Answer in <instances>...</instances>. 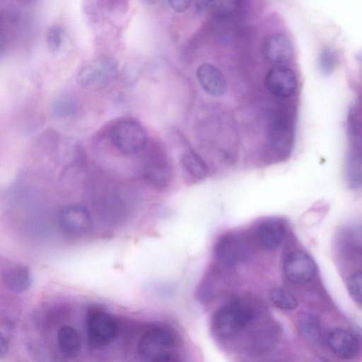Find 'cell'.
<instances>
[{
  "label": "cell",
  "instance_id": "obj_4",
  "mask_svg": "<svg viewBox=\"0 0 362 362\" xmlns=\"http://www.w3.org/2000/svg\"><path fill=\"white\" fill-rule=\"evenodd\" d=\"M109 137L115 149L124 154H136L148 144V135L144 126L131 118H124L114 123Z\"/></svg>",
  "mask_w": 362,
  "mask_h": 362
},
{
  "label": "cell",
  "instance_id": "obj_5",
  "mask_svg": "<svg viewBox=\"0 0 362 362\" xmlns=\"http://www.w3.org/2000/svg\"><path fill=\"white\" fill-rule=\"evenodd\" d=\"M141 176L151 187L165 188L172 179V167L164 148L159 144H147L144 149Z\"/></svg>",
  "mask_w": 362,
  "mask_h": 362
},
{
  "label": "cell",
  "instance_id": "obj_1",
  "mask_svg": "<svg viewBox=\"0 0 362 362\" xmlns=\"http://www.w3.org/2000/svg\"><path fill=\"white\" fill-rule=\"evenodd\" d=\"M135 344L136 356L142 361L182 360V337L175 327L165 322L148 321L141 324Z\"/></svg>",
  "mask_w": 362,
  "mask_h": 362
},
{
  "label": "cell",
  "instance_id": "obj_29",
  "mask_svg": "<svg viewBox=\"0 0 362 362\" xmlns=\"http://www.w3.org/2000/svg\"><path fill=\"white\" fill-rule=\"evenodd\" d=\"M8 351V344L5 337L0 333V358L6 356Z\"/></svg>",
  "mask_w": 362,
  "mask_h": 362
},
{
  "label": "cell",
  "instance_id": "obj_13",
  "mask_svg": "<svg viewBox=\"0 0 362 362\" xmlns=\"http://www.w3.org/2000/svg\"><path fill=\"white\" fill-rule=\"evenodd\" d=\"M263 54L272 64L282 65L291 59L293 48L290 40L284 34L269 36L263 44Z\"/></svg>",
  "mask_w": 362,
  "mask_h": 362
},
{
  "label": "cell",
  "instance_id": "obj_9",
  "mask_svg": "<svg viewBox=\"0 0 362 362\" xmlns=\"http://www.w3.org/2000/svg\"><path fill=\"white\" fill-rule=\"evenodd\" d=\"M268 143L273 152L279 156H287L293 144V130L291 122L281 113L272 121L268 134Z\"/></svg>",
  "mask_w": 362,
  "mask_h": 362
},
{
  "label": "cell",
  "instance_id": "obj_12",
  "mask_svg": "<svg viewBox=\"0 0 362 362\" xmlns=\"http://www.w3.org/2000/svg\"><path fill=\"white\" fill-rule=\"evenodd\" d=\"M327 343L334 354L344 360L355 358L360 350L359 337L341 328L334 329L329 332Z\"/></svg>",
  "mask_w": 362,
  "mask_h": 362
},
{
  "label": "cell",
  "instance_id": "obj_20",
  "mask_svg": "<svg viewBox=\"0 0 362 362\" xmlns=\"http://www.w3.org/2000/svg\"><path fill=\"white\" fill-rule=\"evenodd\" d=\"M361 146H351L345 163V178L347 185L354 189L361 186Z\"/></svg>",
  "mask_w": 362,
  "mask_h": 362
},
{
  "label": "cell",
  "instance_id": "obj_11",
  "mask_svg": "<svg viewBox=\"0 0 362 362\" xmlns=\"http://www.w3.org/2000/svg\"><path fill=\"white\" fill-rule=\"evenodd\" d=\"M243 252L241 240L233 234L220 237L214 247L216 262L225 269L235 267L242 260Z\"/></svg>",
  "mask_w": 362,
  "mask_h": 362
},
{
  "label": "cell",
  "instance_id": "obj_21",
  "mask_svg": "<svg viewBox=\"0 0 362 362\" xmlns=\"http://www.w3.org/2000/svg\"><path fill=\"white\" fill-rule=\"evenodd\" d=\"M297 327L306 340L315 342L321 335V324L318 318L310 313L301 312L297 317Z\"/></svg>",
  "mask_w": 362,
  "mask_h": 362
},
{
  "label": "cell",
  "instance_id": "obj_15",
  "mask_svg": "<svg viewBox=\"0 0 362 362\" xmlns=\"http://www.w3.org/2000/svg\"><path fill=\"white\" fill-rule=\"evenodd\" d=\"M243 0H199L197 9L207 11L218 22H227L235 18L241 8Z\"/></svg>",
  "mask_w": 362,
  "mask_h": 362
},
{
  "label": "cell",
  "instance_id": "obj_16",
  "mask_svg": "<svg viewBox=\"0 0 362 362\" xmlns=\"http://www.w3.org/2000/svg\"><path fill=\"white\" fill-rule=\"evenodd\" d=\"M285 233L284 224L276 220L262 222L257 228L256 237L260 246L265 250H274L281 243Z\"/></svg>",
  "mask_w": 362,
  "mask_h": 362
},
{
  "label": "cell",
  "instance_id": "obj_22",
  "mask_svg": "<svg viewBox=\"0 0 362 362\" xmlns=\"http://www.w3.org/2000/svg\"><path fill=\"white\" fill-rule=\"evenodd\" d=\"M269 298L273 304L281 310L291 311L298 306L296 297L283 288H272L269 292Z\"/></svg>",
  "mask_w": 362,
  "mask_h": 362
},
{
  "label": "cell",
  "instance_id": "obj_19",
  "mask_svg": "<svg viewBox=\"0 0 362 362\" xmlns=\"http://www.w3.org/2000/svg\"><path fill=\"white\" fill-rule=\"evenodd\" d=\"M6 287L15 293L27 291L32 283L30 269L23 265H16L8 268L3 274Z\"/></svg>",
  "mask_w": 362,
  "mask_h": 362
},
{
  "label": "cell",
  "instance_id": "obj_6",
  "mask_svg": "<svg viewBox=\"0 0 362 362\" xmlns=\"http://www.w3.org/2000/svg\"><path fill=\"white\" fill-rule=\"evenodd\" d=\"M117 63L110 57H100L85 65L77 75L83 89L95 90L107 86L117 76Z\"/></svg>",
  "mask_w": 362,
  "mask_h": 362
},
{
  "label": "cell",
  "instance_id": "obj_7",
  "mask_svg": "<svg viewBox=\"0 0 362 362\" xmlns=\"http://www.w3.org/2000/svg\"><path fill=\"white\" fill-rule=\"evenodd\" d=\"M283 269L287 279L295 284L311 281L317 272L313 259L308 253L300 250L293 251L286 255Z\"/></svg>",
  "mask_w": 362,
  "mask_h": 362
},
{
  "label": "cell",
  "instance_id": "obj_3",
  "mask_svg": "<svg viewBox=\"0 0 362 362\" xmlns=\"http://www.w3.org/2000/svg\"><path fill=\"white\" fill-rule=\"evenodd\" d=\"M259 315L252 303L235 299L217 309L211 318L213 334L219 339H229L250 326Z\"/></svg>",
  "mask_w": 362,
  "mask_h": 362
},
{
  "label": "cell",
  "instance_id": "obj_28",
  "mask_svg": "<svg viewBox=\"0 0 362 362\" xmlns=\"http://www.w3.org/2000/svg\"><path fill=\"white\" fill-rule=\"evenodd\" d=\"M192 0H168L170 7L175 11L181 13L189 8Z\"/></svg>",
  "mask_w": 362,
  "mask_h": 362
},
{
  "label": "cell",
  "instance_id": "obj_26",
  "mask_svg": "<svg viewBox=\"0 0 362 362\" xmlns=\"http://www.w3.org/2000/svg\"><path fill=\"white\" fill-rule=\"evenodd\" d=\"M64 31L59 25H52L46 33V42L48 49L52 52H58L63 42Z\"/></svg>",
  "mask_w": 362,
  "mask_h": 362
},
{
  "label": "cell",
  "instance_id": "obj_25",
  "mask_svg": "<svg viewBox=\"0 0 362 362\" xmlns=\"http://www.w3.org/2000/svg\"><path fill=\"white\" fill-rule=\"evenodd\" d=\"M362 275L360 271L349 276L346 281L348 292L352 300L358 305H361Z\"/></svg>",
  "mask_w": 362,
  "mask_h": 362
},
{
  "label": "cell",
  "instance_id": "obj_27",
  "mask_svg": "<svg viewBox=\"0 0 362 362\" xmlns=\"http://www.w3.org/2000/svg\"><path fill=\"white\" fill-rule=\"evenodd\" d=\"M8 28L5 20L0 14V55L4 52L8 43Z\"/></svg>",
  "mask_w": 362,
  "mask_h": 362
},
{
  "label": "cell",
  "instance_id": "obj_8",
  "mask_svg": "<svg viewBox=\"0 0 362 362\" xmlns=\"http://www.w3.org/2000/svg\"><path fill=\"white\" fill-rule=\"evenodd\" d=\"M59 223L62 231L72 237L88 233L91 228V217L88 211L80 205H69L59 213Z\"/></svg>",
  "mask_w": 362,
  "mask_h": 362
},
{
  "label": "cell",
  "instance_id": "obj_31",
  "mask_svg": "<svg viewBox=\"0 0 362 362\" xmlns=\"http://www.w3.org/2000/svg\"><path fill=\"white\" fill-rule=\"evenodd\" d=\"M18 1H29L30 0H18Z\"/></svg>",
  "mask_w": 362,
  "mask_h": 362
},
{
  "label": "cell",
  "instance_id": "obj_14",
  "mask_svg": "<svg viewBox=\"0 0 362 362\" xmlns=\"http://www.w3.org/2000/svg\"><path fill=\"white\" fill-rule=\"evenodd\" d=\"M197 76L200 85L208 94L219 97L226 93V81L217 66L208 63L202 64L197 70Z\"/></svg>",
  "mask_w": 362,
  "mask_h": 362
},
{
  "label": "cell",
  "instance_id": "obj_18",
  "mask_svg": "<svg viewBox=\"0 0 362 362\" xmlns=\"http://www.w3.org/2000/svg\"><path fill=\"white\" fill-rule=\"evenodd\" d=\"M180 165L185 177L192 182L204 180L208 173L204 160L192 148L187 149L180 159Z\"/></svg>",
  "mask_w": 362,
  "mask_h": 362
},
{
  "label": "cell",
  "instance_id": "obj_23",
  "mask_svg": "<svg viewBox=\"0 0 362 362\" xmlns=\"http://www.w3.org/2000/svg\"><path fill=\"white\" fill-rule=\"evenodd\" d=\"M317 62L320 72L325 76H329L334 70L338 62V57L333 49L326 47L320 52Z\"/></svg>",
  "mask_w": 362,
  "mask_h": 362
},
{
  "label": "cell",
  "instance_id": "obj_30",
  "mask_svg": "<svg viewBox=\"0 0 362 362\" xmlns=\"http://www.w3.org/2000/svg\"><path fill=\"white\" fill-rule=\"evenodd\" d=\"M146 2L150 4H153L156 2L157 0H144Z\"/></svg>",
  "mask_w": 362,
  "mask_h": 362
},
{
  "label": "cell",
  "instance_id": "obj_2",
  "mask_svg": "<svg viewBox=\"0 0 362 362\" xmlns=\"http://www.w3.org/2000/svg\"><path fill=\"white\" fill-rule=\"evenodd\" d=\"M99 305H90L85 315L87 344L95 351H103L122 336L136 332L132 322Z\"/></svg>",
  "mask_w": 362,
  "mask_h": 362
},
{
  "label": "cell",
  "instance_id": "obj_10",
  "mask_svg": "<svg viewBox=\"0 0 362 362\" xmlns=\"http://www.w3.org/2000/svg\"><path fill=\"white\" fill-rule=\"evenodd\" d=\"M267 89L279 98H288L297 87V78L292 69L279 65L270 69L264 78Z\"/></svg>",
  "mask_w": 362,
  "mask_h": 362
},
{
  "label": "cell",
  "instance_id": "obj_24",
  "mask_svg": "<svg viewBox=\"0 0 362 362\" xmlns=\"http://www.w3.org/2000/svg\"><path fill=\"white\" fill-rule=\"evenodd\" d=\"M53 111L58 117H69L76 113L77 105L72 98H62L55 102Z\"/></svg>",
  "mask_w": 362,
  "mask_h": 362
},
{
  "label": "cell",
  "instance_id": "obj_17",
  "mask_svg": "<svg viewBox=\"0 0 362 362\" xmlns=\"http://www.w3.org/2000/svg\"><path fill=\"white\" fill-rule=\"evenodd\" d=\"M58 349L66 358L77 357L82 348V339L78 331L71 325H63L57 334Z\"/></svg>",
  "mask_w": 362,
  "mask_h": 362
}]
</instances>
